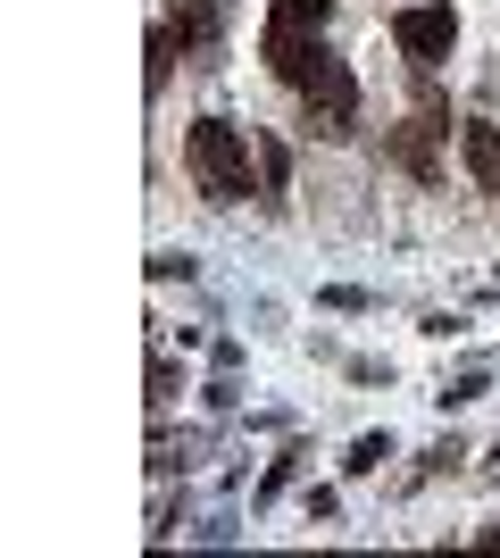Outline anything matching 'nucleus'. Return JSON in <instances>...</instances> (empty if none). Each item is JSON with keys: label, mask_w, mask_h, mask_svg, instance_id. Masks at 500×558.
<instances>
[{"label": "nucleus", "mask_w": 500, "mask_h": 558, "mask_svg": "<svg viewBox=\"0 0 500 558\" xmlns=\"http://www.w3.org/2000/svg\"><path fill=\"white\" fill-rule=\"evenodd\" d=\"M301 100H309V125L317 134H358V75L342 68V59H326V68L309 75V84H301Z\"/></svg>", "instance_id": "obj_3"}, {"label": "nucleus", "mask_w": 500, "mask_h": 558, "mask_svg": "<svg viewBox=\"0 0 500 558\" xmlns=\"http://www.w3.org/2000/svg\"><path fill=\"white\" fill-rule=\"evenodd\" d=\"M259 175H267V192L292 184V150H284V142H259Z\"/></svg>", "instance_id": "obj_10"}, {"label": "nucleus", "mask_w": 500, "mask_h": 558, "mask_svg": "<svg viewBox=\"0 0 500 558\" xmlns=\"http://www.w3.org/2000/svg\"><path fill=\"white\" fill-rule=\"evenodd\" d=\"M392 43H401V59H417V68H442L459 50V9L451 0H417V9L392 17Z\"/></svg>", "instance_id": "obj_2"}, {"label": "nucleus", "mask_w": 500, "mask_h": 558, "mask_svg": "<svg viewBox=\"0 0 500 558\" xmlns=\"http://www.w3.org/2000/svg\"><path fill=\"white\" fill-rule=\"evenodd\" d=\"M259 50H267V68H276V84H292V93H301V84H309V75L333 59V50L317 43V34H284V25H267V34H259Z\"/></svg>", "instance_id": "obj_4"}, {"label": "nucleus", "mask_w": 500, "mask_h": 558, "mask_svg": "<svg viewBox=\"0 0 500 558\" xmlns=\"http://www.w3.org/2000/svg\"><path fill=\"white\" fill-rule=\"evenodd\" d=\"M150 400H159V409L175 400V359H150Z\"/></svg>", "instance_id": "obj_11"}, {"label": "nucleus", "mask_w": 500, "mask_h": 558, "mask_svg": "<svg viewBox=\"0 0 500 558\" xmlns=\"http://www.w3.org/2000/svg\"><path fill=\"white\" fill-rule=\"evenodd\" d=\"M175 43H184V25L167 17V25H150V93H167V75H175Z\"/></svg>", "instance_id": "obj_8"}, {"label": "nucleus", "mask_w": 500, "mask_h": 558, "mask_svg": "<svg viewBox=\"0 0 500 558\" xmlns=\"http://www.w3.org/2000/svg\"><path fill=\"white\" fill-rule=\"evenodd\" d=\"M184 159H192V184L209 192L217 209L251 201V142H242L234 117H200V125L184 134Z\"/></svg>", "instance_id": "obj_1"}, {"label": "nucleus", "mask_w": 500, "mask_h": 558, "mask_svg": "<svg viewBox=\"0 0 500 558\" xmlns=\"http://www.w3.org/2000/svg\"><path fill=\"white\" fill-rule=\"evenodd\" d=\"M434 134H451V125H434V117H417V125H392V159H401L408 175H434Z\"/></svg>", "instance_id": "obj_6"}, {"label": "nucleus", "mask_w": 500, "mask_h": 558, "mask_svg": "<svg viewBox=\"0 0 500 558\" xmlns=\"http://www.w3.org/2000/svg\"><path fill=\"white\" fill-rule=\"evenodd\" d=\"M459 159H467V175H476L484 192H500V125H459Z\"/></svg>", "instance_id": "obj_5"}, {"label": "nucleus", "mask_w": 500, "mask_h": 558, "mask_svg": "<svg viewBox=\"0 0 500 558\" xmlns=\"http://www.w3.org/2000/svg\"><path fill=\"white\" fill-rule=\"evenodd\" d=\"M326 17H333V0H276L267 25H284V34H326Z\"/></svg>", "instance_id": "obj_9"}, {"label": "nucleus", "mask_w": 500, "mask_h": 558, "mask_svg": "<svg viewBox=\"0 0 500 558\" xmlns=\"http://www.w3.org/2000/svg\"><path fill=\"white\" fill-rule=\"evenodd\" d=\"M383 459H392V442H383V434H367V442L351 450V466H358V475H367V466H383Z\"/></svg>", "instance_id": "obj_12"}, {"label": "nucleus", "mask_w": 500, "mask_h": 558, "mask_svg": "<svg viewBox=\"0 0 500 558\" xmlns=\"http://www.w3.org/2000/svg\"><path fill=\"white\" fill-rule=\"evenodd\" d=\"M234 0H175V25H184V43H209L217 25H225Z\"/></svg>", "instance_id": "obj_7"}]
</instances>
